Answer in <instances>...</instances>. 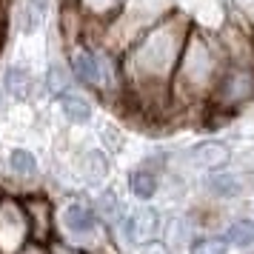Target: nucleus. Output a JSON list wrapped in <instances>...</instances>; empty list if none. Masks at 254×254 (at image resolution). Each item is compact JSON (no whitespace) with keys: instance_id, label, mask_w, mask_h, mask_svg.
Instances as JSON below:
<instances>
[{"instance_id":"obj_1","label":"nucleus","mask_w":254,"mask_h":254,"mask_svg":"<svg viewBox=\"0 0 254 254\" xmlns=\"http://www.w3.org/2000/svg\"><path fill=\"white\" fill-rule=\"evenodd\" d=\"M194 20L186 12L169 14L120 55L123 109L140 117H169V92Z\"/></svg>"},{"instance_id":"obj_2","label":"nucleus","mask_w":254,"mask_h":254,"mask_svg":"<svg viewBox=\"0 0 254 254\" xmlns=\"http://www.w3.org/2000/svg\"><path fill=\"white\" fill-rule=\"evenodd\" d=\"M223 66H226V52H223L217 29H203L194 20L174 69L172 92H169V117L194 115L206 120Z\"/></svg>"},{"instance_id":"obj_3","label":"nucleus","mask_w":254,"mask_h":254,"mask_svg":"<svg viewBox=\"0 0 254 254\" xmlns=\"http://www.w3.org/2000/svg\"><path fill=\"white\" fill-rule=\"evenodd\" d=\"M177 9H180L177 0H126L103 26L92 29L86 37H94L100 46H106L120 58L134 40H140L149 29H154Z\"/></svg>"},{"instance_id":"obj_4","label":"nucleus","mask_w":254,"mask_h":254,"mask_svg":"<svg viewBox=\"0 0 254 254\" xmlns=\"http://www.w3.org/2000/svg\"><path fill=\"white\" fill-rule=\"evenodd\" d=\"M58 234L80 243L94 254H103L112 246V234L97 217L92 197L86 194H69L58 203Z\"/></svg>"},{"instance_id":"obj_5","label":"nucleus","mask_w":254,"mask_h":254,"mask_svg":"<svg viewBox=\"0 0 254 254\" xmlns=\"http://www.w3.org/2000/svg\"><path fill=\"white\" fill-rule=\"evenodd\" d=\"M163 220H166V211L160 206H154V203H134V206H128L123 223L112 234L117 252L134 254L143 246L160 243Z\"/></svg>"},{"instance_id":"obj_6","label":"nucleus","mask_w":254,"mask_h":254,"mask_svg":"<svg viewBox=\"0 0 254 254\" xmlns=\"http://www.w3.org/2000/svg\"><path fill=\"white\" fill-rule=\"evenodd\" d=\"M172 166V151L169 149H154L140 157L137 166H131L126 174V191L137 203H151L160 197L163 177Z\"/></svg>"},{"instance_id":"obj_7","label":"nucleus","mask_w":254,"mask_h":254,"mask_svg":"<svg viewBox=\"0 0 254 254\" xmlns=\"http://www.w3.org/2000/svg\"><path fill=\"white\" fill-rule=\"evenodd\" d=\"M32 249V231L20 194H9L0 200V254H23Z\"/></svg>"},{"instance_id":"obj_8","label":"nucleus","mask_w":254,"mask_h":254,"mask_svg":"<svg viewBox=\"0 0 254 254\" xmlns=\"http://www.w3.org/2000/svg\"><path fill=\"white\" fill-rule=\"evenodd\" d=\"M29 217V231H32V246L43 249L49 240L58 237V203L43 191V189H29L20 194Z\"/></svg>"},{"instance_id":"obj_9","label":"nucleus","mask_w":254,"mask_h":254,"mask_svg":"<svg viewBox=\"0 0 254 254\" xmlns=\"http://www.w3.org/2000/svg\"><path fill=\"white\" fill-rule=\"evenodd\" d=\"M186 163L189 169L200 177V174L208 172H217V169H229L234 163V149H231L229 140H220V137H203L194 140L189 149H183Z\"/></svg>"},{"instance_id":"obj_10","label":"nucleus","mask_w":254,"mask_h":254,"mask_svg":"<svg viewBox=\"0 0 254 254\" xmlns=\"http://www.w3.org/2000/svg\"><path fill=\"white\" fill-rule=\"evenodd\" d=\"M197 189H200V194L206 197L208 203H220V206L234 203V200H240V197L249 191L243 174L237 172L234 166L217 169V172H208V174H200V177H197Z\"/></svg>"},{"instance_id":"obj_11","label":"nucleus","mask_w":254,"mask_h":254,"mask_svg":"<svg viewBox=\"0 0 254 254\" xmlns=\"http://www.w3.org/2000/svg\"><path fill=\"white\" fill-rule=\"evenodd\" d=\"M200 220H197L194 211H166V220H163V234L160 243L169 249L172 254L189 252V246L200 234Z\"/></svg>"},{"instance_id":"obj_12","label":"nucleus","mask_w":254,"mask_h":254,"mask_svg":"<svg viewBox=\"0 0 254 254\" xmlns=\"http://www.w3.org/2000/svg\"><path fill=\"white\" fill-rule=\"evenodd\" d=\"M3 166H6V177H12L14 183L20 186V194H23V186H32V189H40V174H43V166H40V157H37L32 149L26 146H12L3 157Z\"/></svg>"},{"instance_id":"obj_13","label":"nucleus","mask_w":254,"mask_h":254,"mask_svg":"<svg viewBox=\"0 0 254 254\" xmlns=\"http://www.w3.org/2000/svg\"><path fill=\"white\" fill-rule=\"evenodd\" d=\"M74 172L89 189H103L109 186V174H112V157L106 154L100 146H83L74 157Z\"/></svg>"},{"instance_id":"obj_14","label":"nucleus","mask_w":254,"mask_h":254,"mask_svg":"<svg viewBox=\"0 0 254 254\" xmlns=\"http://www.w3.org/2000/svg\"><path fill=\"white\" fill-rule=\"evenodd\" d=\"M0 86H3V92L12 97V103H29V100L40 92V89H37V86H40L37 74L32 71L29 63H23V60H12V63L3 66Z\"/></svg>"},{"instance_id":"obj_15","label":"nucleus","mask_w":254,"mask_h":254,"mask_svg":"<svg viewBox=\"0 0 254 254\" xmlns=\"http://www.w3.org/2000/svg\"><path fill=\"white\" fill-rule=\"evenodd\" d=\"M55 109H58L60 120L66 126L86 128L94 123V103H92V94H86V92L71 89V92L60 94V97H55Z\"/></svg>"},{"instance_id":"obj_16","label":"nucleus","mask_w":254,"mask_h":254,"mask_svg":"<svg viewBox=\"0 0 254 254\" xmlns=\"http://www.w3.org/2000/svg\"><path fill=\"white\" fill-rule=\"evenodd\" d=\"M92 203H94V211H97L100 223L106 226V231H109V234H115V229L123 223V217H126V211H128L123 194L109 183V186H103V189H97V191H94Z\"/></svg>"},{"instance_id":"obj_17","label":"nucleus","mask_w":254,"mask_h":254,"mask_svg":"<svg viewBox=\"0 0 254 254\" xmlns=\"http://www.w3.org/2000/svg\"><path fill=\"white\" fill-rule=\"evenodd\" d=\"M77 89L74 80H71L69 63H66V52H60L58 58H49L46 66H43V74H40V92H46L52 100L60 97V94Z\"/></svg>"},{"instance_id":"obj_18","label":"nucleus","mask_w":254,"mask_h":254,"mask_svg":"<svg viewBox=\"0 0 254 254\" xmlns=\"http://www.w3.org/2000/svg\"><path fill=\"white\" fill-rule=\"evenodd\" d=\"M49 14H52V0H17L14 26L23 37H32L37 32H43Z\"/></svg>"},{"instance_id":"obj_19","label":"nucleus","mask_w":254,"mask_h":254,"mask_svg":"<svg viewBox=\"0 0 254 254\" xmlns=\"http://www.w3.org/2000/svg\"><path fill=\"white\" fill-rule=\"evenodd\" d=\"M123 3L126 0H63V6H69L74 14H80V20L89 26V32L103 26Z\"/></svg>"},{"instance_id":"obj_20","label":"nucleus","mask_w":254,"mask_h":254,"mask_svg":"<svg viewBox=\"0 0 254 254\" xmlns=\"http://www.w3.org/2000/svg\"><path fill=\"white\" fill-rule=\"evenodd\" d=\"M223 240L229 243L231 252H252L254 249V217H231L229 223H223Z\"/></svg>"},{"instance_id":"obj_21","label":"nucleus","mask_w":254,"mask_h":254,"mask_svg":"<svg viewBox=\"0 0 254 254\" xmlns=\"http://www.w3.org/2000/svg\"><path fill=\"white\" fill-rule=\"evenodd\" d=\"M226 23H234L254 35V0H223Z\"/></svg>"},{"instance_id":"obj_22","label":"nucleus","mask_w":254,"mask_h":254,"mask_svg":"<svg viewBox=\"0 0 254 254\" xmlns=\"http://www.w3.org/2000/svg\"><path fill=\"white\" fill-rule=\"evenodd\" d=\"M186 254H231V249L220 231H200Z\"/></svg>"},{"instance_id":"obj_23","label":"nucleus","mask_w":254,"mask_h":254,"mask_svg":"<svg viewBox=\"0 0 254 254\" xmlns=\"http://www.w3.org/2000/svg\"><path fill=\"white\" fill-rule=\"evenodd\" d=\"M97 146H100L109 157H115V154H120L123 146H126V134L120 131L117 123H103V126L97 128Z\"/></svg>"},{"instance_id":"obj_24","label":"nucleus","mask_w":254,"mask_h":254,"mask_svg":"<svg viewBox=\"0 0 254 254\" xmlns=\"http://www.w3.org/2000/svg\"><path fill=\"white\" fill-rule=\"evenodd\" d=\"M40 252H43V254H94V252H89L86 246L69 240V237H63V234H58L55 240H49Z\"/></svg>"},{"instance_id":"obj_25","label":"nucleus","mask_w":254,"mask_h":254,"mask_svg":"<svg viewBox=\"0 0 254 254\" xmlns=\"http://www.w3.org/2000/svg\"><path fill=\"white\" fill-rule=\"evenodd\" d=\"M234 169L243 174L246 189L254 191V146H249L246 151H240V157H234Z\"/></svg>"},{"instance_id":"obj_26","label":"nucleus","mask_w":254,"mask_h":254,"mask_svg":"<svg viewBox=\"0 0 254 254\" xmlns=\"http://www.w3.org/2000/svg\"><path fill=\"white\" fill-rule=\"evenodd\" d=\"M134 254H172L163 243H151V246H143V249H137Z\"/></svg>"},{"instance_id":"obj_27","label":"nucleus","mask_w":254,"mask_h":254,"mask_svg":"<svg viewBox=\"0 0 254 254\" xmlns=\"http://www.w3.org/2000/svg\"><path fill=\"white\" fill-rule=\"evenodd\" d=\"M9 106H12V97L3 92V86H0V115H6V109H9Z\"/></svg>"},{"instance_id":"obj_28","label":"nucleus","mask_w":254,"mask_h":254,"mask_svg":"<svg viewBox=\"0 0 254 254\" xmlns=\"http://www.w3.org/2000/svg\"><path fill=\"white\" fill-rule=\"evenodd\" d=\"M6 194H9V189H6V186L0 183V200H3V197H6Z\"/></svg>"}]
</instances>
